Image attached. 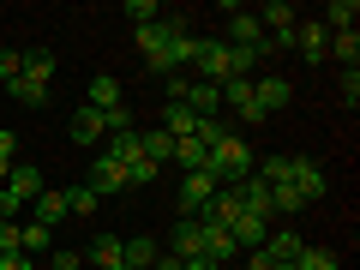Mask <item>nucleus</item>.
Returning a JSON list of instances; mask_svg holds the SVG:
<instances>
[{
    "mask_svg": "<svg viewBox=\"0 0 360 270\" xmlns=\"http://www.w3.org/2000/svg\"><path fill=\"white\" fill-rule=\"evenodd\" d=\"M205 168L217 174V186H240V180L252 174V144L229 132L222 144H210V150H205Z\"/></svg>",
    "mask_w": 360,
    "mask_h": 270,
    "instance_id": "f257e3e1",
    "label": "nucleus"
},
{
    "mask_svg": "<svg viewBox=\"0 0 360 270\" xmlns=\"http://www.w3.org/2000/svg\"><path fill=\"white\" fill-rule=\"evenodd\" d=\"M139 49H144V66H150L156 78H180V72H174V18L139 25Z\"/></svg>",
    "mask_w": 360,
    "mask_h": 270,
    "instance_id": "f03ea898",
    "label": "nucleus"
},
{
    "mask_svg": "<svg viewBox=\"0 0 360 270\" xmlns=\"http://www.w3.org/2000/svg\"><path fill=\"white\" fill-rule=\"evenodd\" d=\"M222 42H229V49H252L258 60L270 54V37H264V25H258L252 6H234V13H229V37H222Z\"/></svg>",
    "mask_w": 360,
    "mask_h": 270,
    "instance_id": "7ed1b4c3",
    "label": "nucleus"
},
{
    "mask_svg": "<svg viewBox=\"0 0 360 270\" xmlns=\"http://www.w3.org/2000/svg\"><path fill=\"white\" fill-rule=\"evenodd\" d=\"M210 198H217V174L210 168H193V174L180 180V217H205Z\"/></svg>",
    "mask_w": 360,
    "mask_h": 270,
    "instance_id": "20e7f679",
    "label": "nucleus"
},
{
    "mask_svg": "<svg viewBox=\"0 0 360 270\" xmlns=\"http://www.w3.org/2000/svg\"><path fill=\"white\" fill-rule=\"evenodd\" d=\"M252 96H258V115H264V120H270V115H283V108L295 103V90H288L283 72H258V78H252Z\"/></svg>",
    "mask_w": 360,
    "mask_h": 270,
    "instance_id": "39448f33",
    "label": "nucleus"
},
{
    "mask_svg": "<svg viewBox=\"0 0 360 270\" xmlns=\"http://www.w3.org/2000/svg\"><path fill=\"white\" fill-rule=\"evenodd\" d=\"M198 78L205 84H229L234 78V66H229V42H210V37H198Z\"/></svg>",
    "mask_w": 360,
    "mask_h": 270,
    "instance_id": "423d86ee",
    "label": "nucleus"
},
{
    "mask_svg": "<svg viewBox=\"0 0 360 270\" xmlns=\"http://www.w3.org/2000/svg\"><path fill=\"white\" fill-rule=\"evenodd\" d=\"M288 186L300 193V205H319V198L330 193V174H324L319 162H307V156H295V174H288Z\"/></svg>",
    "mask_w": 360,
    "mask_h": 270,
    "instance_id": "0eeeda50",
    "label": "nucleus"
},
{
    "mask_svg": "<svg viewBox=\"0 0 360 270\" xmlns=\"http://www.w3.org/2000/svg\"><path fill=\"white\" fill-rule=\"evenodd\" d=\"M6 193H13L18 205L30 210L42 193H49V180H42V168H37V162H13V174H6Z\"/></svg>",
    "mask_w": 360,
    "mask_h": 270,
    "instance_id": "6e6552de",
    "label": "nucleus"
},
{
    "mask_svg": "<svg viewBox=\"0 0 360 270\" xmlns=\"http://www.w3.org/2000/svg\"><path fill=\"white\" fill-rule=\"evenodd\" d=\"M84 186H90L96 198H115V193H127V168L108 162V156H96V162H90V174H84Z\"/></svg>",
    "mask_w": 360,
    "mask_h": 270,
    "instance_id": "1a4fd4ad",
    "label": "nucleus"
},
{
    "mask_svg": "<svg viewBox=\"0 0 360 270\" xmlns=\"http://www.w3.org/2000/svg\"><path fill=\"white\" fill-rule=\"evenodd\" d=\"M168 252H174V258H198V252H205V222L180 217L174 229H168Z\"/></svg>",
    "mask_w": 360,
    "mask_h": 270,
    "instance_id": "9d476101",
    "label": "nucleus"
},
{
    "mask_svg": "<svg viewBox=\"0 0 360 270\" xmlns=\"http://www.w3.org/2000/svg\"><path fill=\"white\" fill-rule=\"evenodd\" d=\"M229 234H234V246H240V252H252V246H264L270 217H258V210H246V205H240V217L229 222Z\"/></svg>",
    "mask_w": 360,
    "mask_h": 270,
    "instance_id": "9b49d317",
    "label": "nucleus"
},
{
    "mask_svg": "<svg viewBox=\"0 0 360 270\" xmlns=\"http://www.w3.org/2000/svg\"><path fill=\"white\" fill-rule=\"evenodd\" d=\"M180 103L193 108L198 120H217V115H222V84H205V78H193V84H186V96H180Z\"/></svg>",
    "mask_w": 360,
    "mask_h": 270,
    "instance_id": "f8f14e48",
    "label": "nucleus"
},
{
    "mask_svg": "<svg viewBox=\"0 0 360 270\" xmlns=\"http://www.w3.org/2000/svg\"><path fill=\"white\" fill-rule=\"evenodd\" d=\"M222 108H234L240 120H264L258 115V96H252V78H229L222 84Z\"/></svg>",
    "mask_w": 360,
    "mask_h": 270,
    "instance_id": "ddd939ff",
    "label": "nucleus"
},
{
    "mask_svg": "<svg viewBox=\"0 0 360 270\" xmlns=\"http://www.w3.org/2000/svg\"><path fill=\"white\" fill-rule=\"evenodd\" d=\"M252 13H258V25H264V37H283V30L300 25V13L288 6V0H264V6H252Z\"/></svg>",
    "mask_w": 360,
    "mask_h": 270,
    "instance_id": "4468645a",
    "label": "nucleus"
},
{
    "mask_svg": "<svg viewBox=\"0 0 360 270\" xmlns=\"http://www.w3.org/2000/svg\"><path fill=\"white\" fill-rule=\"evenodd\" d=\"M295 49L307 54V60H324V49H330V30H324L319 18H300V25H295Z\"/></svg>",
    "mask_w": 360,
    "mask_h": 270,
    "instance_id": "2eb2a0df",
    "label": "nucleus"
},
{
    "mask_svg": "<svg viewBox=\"0 0 360 270\" xmlns=\"http://www.w3.org/2000/svg\"><path fill=\"white\" fill-rule=\"evenodd\" d=\"M108 139V120H103V108H78V115H72V144H103Z\"/></svg>",
    "mask_w": 360,
    "mask_h": 270,
    "instance_id": "dca6fc26",
    "label": "nucleus"
},
{
    "mask_svg": "<svg viewBox=\"0 0 360 270\" xmlns=\"http://www.w3.org/2000/svg\"><path fill=\"white\" fill-rule=\"evenodd\" d=\"M156 127H162L168 139H193V132H198V115H193L186 103H168L162 115H156Z\"/></svg>",
    "mask_w": 360,
    "mask_h": 270,
    "instance_id": "f3484780",
    "label": "nucleus"
},
{
    "mask_svg": "<svg viewBox=\"0 0 360 270\" xmlns=\"http://www.w3.org/2000/svg\"><path fill=\"white\" fill-rule=\"evenodd\" d=\"M234 217H240V193H234V186H217V198L205 205V217H198V222H217V229H229Z\"/></svg>",
    "mask_w": 360,
    "mask_h": 270,
    "instance_id": "a211bd4d",
    "label": "nucleus"
},
{
    "mask_svg": "<svg viewBox=\"0 0 360 270\" xmlns=\"http://www.w3.org/2000/svg\"><path fill=\"white\" fill-rule=\"evenodd\" d=\"M108 162H120V168H127V162H139V156H144V144H139V127H127V132H108Z\"/></svg>",
    "mask_w": 360,
    "mask_h": 270,
    "instance_id": "6ab92c4d",
    "label": "nucleus"
},
{
    "mask_svg": "<svg viewBox=\"0 0 360 270\" xmlns=\"http://www.w3.org/2000/svg\"><path fill=\"white\" fill-rule=\"evenodd\" d=\"M300 246H307V240H300L295 229H276V234H264V252L276 258V264H295V258H300Z\"/></svg>",
    "mask_w": 360,
    "mask_h": 270,
    "instance_id": "aec40b11",
    "label": "nucleus"
},
{
    "mask_svg": "<svg viewBox=\"0 0 360 270\" xmlns=\"http://www.w3.org/2000/svg\"><path fill=\"white\" fill-rule=\"evenodd\" d=\"M18 252L49 258V252H54V229H42V222H18Z\"/></svg>",
    "mask_w": 360,
    "mask_h": 270,
    "instance_id": "412c9836",
    "label": "nucleus"
},
{
    "mask_svg": "<svg viewBox=\"0 0 360 270\" xmlns=\"http://www.w3.org/2000/svg\"><path fill=\"white\" fill-rule=\"evenodd\" d=\"M205 258H210V264H222V258H240L234 234H229V229H217V222H205Z\"/></svg>",
    "mask_w": 360,
    "mask_h": 270,
    "instance_id": "4be33fe9",
    "label": "nucleus"
},
{
    "mask_svg": "<svg viewBox=\"0 0 360 270\" xmlns=\"http://www.w3.org/2000/svg\"><path fill=\"white\" fill-rule=\"evenodd\" d=\"M139 144H144V156H150L156 168H162V162H174V139H168L162 127H144V132H139Z\"/></svg>",
    "mask_w": 360,
    "mask_h": 270,
    "instance_id": "5701e85b",
    "label": "nucleus"
},
{
    "mask_svg": "<svg viewBox=\"0 0 360 270\" xmlns=\"http://www.w3.org/2000/svg\"><path fill=\"white\" fill-rule=\"evenodd\" d=\"M54 72H60V60H54L49 49H30V54H25V78H30V84H49Z\"/></svg>",
    "mask_w": 360,
    "mask_h": 270,
    "instance_id": "b1692460",
    "label": "nucleus"
},
{
    "mask_svg": "<svg viewBox=\"0 0 360 270\" xmlns=\"http://www.w3.org/2000/svg\"><path fill=\"white\" fill-rule=\"evenodd\" d=\"M324 54H330L336 66H360V37H354V30H336V37H330V49H324Z\"/></svg>",
    "mask_w": 360,
    "mask_h": 270,
    "instance_id": "393cba45",
    "label": "nucleus"
},
{
    "mask_svg": "<svg viewBox=\"0 0 360 270\" xmlns=\"http://www.w3.org/2000/svg\"><path fill=\"white\" fill-rule=\"evenodd\" d=\"M30 210H37V217H30V222H42V229H54V222L66 217V193H54V186H49V193H42L37 205H30Z\"/></svg>",
    "mask_w": 360,
    "mask_h": 270,
    "instance_id": "a878e982",
    "label": "nucleus"
},
{
    "mask_svg": "<svg viewBox=\"0 0 360 270\" xmlns=\"http://www.w3.org/2000/svg\"><path fill=\"white\" fill-rule=\"evenodd\" d=\"M90 108H120V78H108V72L90 78Z\"/></svg>",
    "mask_w": 360,
    "mask_h": 270,
    "instance_id": "bb28decb",
    "label": "nucleus"
},
{
    "mask_svg": "<svg viewBox=\"0 0 360 270\" xmlns=\"http://www.w3.org/2000/svg\"><path fill=\"white\" fill-rule=\"evenodd\" d=\"M354 18H360V6H354V0H330L319 25H324V30H354Z\"/></svg>",
    "mask_w": 360,
    "mask_h": 270,
    "instance_id": "cd10ccee",
    "label": "nucleus"
},
{
    "mask_svg": "<svg viewBox=\"0 0 360 270\" xmlns=\"http://www.w3.org/2000/svg\"><path fill=\"white\" fill-rule=\"evenodd\" d=\"M295 270H342V258H336L330 246H300V258H295Z\"/></svg>",
    "mask_w": 360,
    "mask_h": 270,
    "instance_id": "c85d7f7f",
    "label": "nucleus"
},
{
    "mask_svg": "<svg viewBox=\"0 0 360 270\" xmlns=\"http://www.w3.org/2000/svg\"><path fill=\"white\" fill-rule=\"evenodd\" d=\"M120 264L127 270H150L156 264V240H127L120 246Z\"/></svg>",
    "mask_w": 360,
    "mask_h": 270,
    "instance_id": "c756f323",
    "label": "nucleus"
},
{
    "mask_svg": "<svg viewBox=\"0 0 360 270\" xmlns=\"http://www.w3.org/2000/svg\"><path fill=\"white\" fill-rule=\"evenodd\" d=\"M6 90H13V103H25V108H42V103H49V84H30L25 72H18Z\"/></svg>",
    "mask_w": 360,
    "mask_h": 270,
    "instance_id": "7c9ffc66",
    "label": "nucleus"
},
{
    "mask_svg": "<svg viewBox=\"0 0 360 270\" xmlns=\"http://www.w3.org/2000/svg\"><path fill=\"white\" fill-rule=\"evenodd\" d=\"M96 205H103V198L90 193V186H66V217H90Z\"/></svg>",
    "mask_w": 360,
    "mask_h": 270,
    "instance_id": "2f4dec72",
    "label": "nucleus"
},
{
    "mask_svg": "<svg viewBox=\"0 0 360 270\" xmlns=\"http://www.w3.org/2000/svg\"><path fill=\"white\" fill-rule=\"evenodd\" d=\"M174 162L186 168V174H193V168H205V144H198V139H174Z\"/></svg>",
    "mask_w": 360,
    "mask_h": 270,
    "instance_id": "473e14b6",
    "label": "nucleus"
},
{
    "mask_svg": "<svg viewBox=\"0 0 360 270\" xmlns=\"http://www.w3.org/2000/svg\"><path fill=\"white\" fill-rule=\"evenodd\" d=\"M120 246H127V240H115V234H96V246H90V258H96V264H120Z\"/></svg>",
    "mask_w": 360,
    "mask_h": 270,
    "instance_id": "72a5a7b5",
    "label": "nucleus"
},
{
    "mask_svg": "<svg viewBox=\"0 0 360 270\" xmlns=\"http://www.w3.org/2000/svg\"><path fill=\"white\" fill-rule=\"evenodd\" d=\"M229 132H234L229 120H198V132H193V139H198V144H205V150H210V144H222V139H229Z\"/></svg>",
    "mask_w": 360,
    "mask_h": 270,
    "instance_id": "f704fd0d",
    "label": "nucleus"
},
{
    "mask_svg": "<svg viewBox=\"0 0 360 270\" xmlns=\"http://www.w3.org/2000/svg\"><path fill=\"white\" fill-rule=\"evenodd\" d=\"M127 186H156V162H150V156L127 162Z\"/></svg>",
    "mask_w": 360,
    "mask_h": 270,
    "instance_id": "c9c22d12",
    "label": "nucleus"
},
{
    "mask_svg": "<svg viewBox=\"0 0 360 270\" xmlns=\"http://www.w3.org/2000/svg\"><path fill=\"white\" fill-rule=\"evenodd\" d=\"M270 210H307V205H300V193L283 180V186H270Z\"/></svg>",
    "mask_w": 360,
    "mask_h": 270,
    "instance_id": "e433bc0d",
    "label": "nucleus"
},
{
    "mask_svg": "<svg viewBox=\"0 0 360 270\" xmlns=\"http://www.w3.org/2000/svg\"><path fill=\"white\" fill-rule=\"evenodd\" d=\"M18 72H25V54H18V49H0V84H13Z\"/></svg>",
    "mask_w": 360,
    "mask_h": 270,
    "instance_id": "4c0bfd02",
    "label": "nucleus"
},
{
    "mask_svg": "<svg viewBox=\"0 0 360 270\" xmlns=\"http://www.w3.org/2000/svg\"><path fill=\"white\" fill-rule=\"evenodd\" d=\"M127 18L132 25H156L162 13H156V0H127Z\"/></svg>",
    "mask_w": 360,
    "mask_h": 270,
    "instance_id": "58836bf2",
    "label": "nucleus"
},
{
    "mask_svg": "<svg viewBox=\"0 0 360 270\" xmlns=\"http://www.w3.org/2000/svg\"><path fill=\"white\" fill-rule=\"evenodd\" d=\"M342 103H348V115H354V103H360V66H342Z\"/></svg>",
    "mask_w": 360,
    "mask_h": 270,
    "instance_id": "ea45409f",
    "label": "nucleus"
},
{
    "mask_svg": "<svg viewBox=\"0 0 360 270\" xmlns=\"http://www.w3.org/2000/svg\"><path fill=\"white\" fill-rule=\"evenodd\" d=\"M78 264H84V252H66V246L49 252V270H78Z\"/></svg>",
    "mask_w": 360,
    "mask_h": 270,
    "instance_id": "a19ab883",
    "label": "nucleus"
},
{
    "mask_svg": "<svg viewBox=\"0 0 360 270\" xmlns=\"http://www.w3.org/2000/svg\"><path fill=\"white\" fill-rule=\"evenodd\" d=\"M18 252V222H0V258Z\"/></svg>",
    "mask_w": 360,
    "mask_h": 270,
    "instance_id": "79ce46f5",
    "label": "nucleus"
},
{
    "mask_svg": "<svg viewBox=\"0 0 360 270\" xmlns=\"http://www.w3.org/2000/svg\"><path fill=\"white\" fill-rule=\"evenodd\" d=\"M240 258H246V270H276V258H270L264 246H252V252H240Z\"/></svg>",
    "mask_w": 360,
    "mask_h": 270,
    "instance_id": "37998d69",
    "label": "nucleus"
},
{
    "mask_svg": "<svg viewBox=\"0 0 360 270\" xmlns=\"http://www.w3.org/2000/svg\"><path fill=\"white\" fill-rule=\"evenodd\" d=\"M13 156H18V139H13V132H0V162H13Z\"/></svg>",
    "mask_w": 360,
    "mask_h": 270,
    "instance_id": "c03bdc74",
    "label": "nucleus"
},
{
    "mask_svg": "<svg viewBox=\"0 0 360 270\" xmlns=\"http://www.w3.org/2000/svg\"><path fill=\"white\" fill-rule=\"evenodd\" d=\"M0 270H37V264H30L25 252H13V258H0Z\"/></svg>",
    "mask_w": 360,
    "mask_h": 270,
    "instance_id": "a18cd8bd",
    "label": "nucleus"
},
{
    "mask_svg": "<svg viewBox=\"0 0 360 270\" xmlns=\"http://www.w3.org/2000/svg\"><path fill=\"white\" fill-rule=\"evenodd\" d=\"M180 264H186V258H174V252H156V264H150V270H180Z\"/></svg>",
    "mask_w": 360,
    "mask_h": 270,
    "instance_id": "49530a36",
    "label": "nucleus"
},
{
    "mask_svg": "<svg viewBox=\"0 0 360 270\" xmlns=\"http://www.w3.org/2000/svg\"><path fill=\"white\" fill-rule=\"evenodd\" d=\"M180 270H217V264H210V258L198 252V258H186V264H180Z\"/></svg>",
    "mask_w": 360,
    "mask_h": 270,
    "instance_id": "de8ad7c7",
    "label": "nucleus"
}]
</instances>
